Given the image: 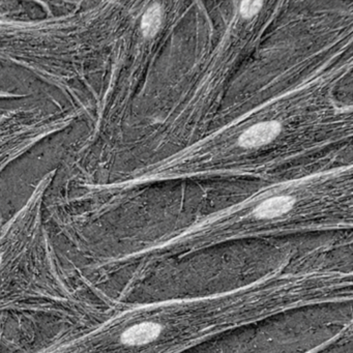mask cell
<instances>
[{"mask_svg": "<svg viewBox=\"0 0 353 353\" xmlns=\"http://www.w3.org/2000/svg\"><path fill=\"white\" fill-rule=\"evenodd\" d=\"M262 5H263L262 1H245V3H241V15L245 18L253 17L260 11Z\"/></svg>", "mask_w": 353, "mask_h": 353, "instance_id": "4", "label": "cell"}, {"mask_svg": "<svg viewBox=\"0 0 353 353\" xmlns=\"http://www.w3.org/2000/svg\"><path fill=\"white\" fill-rule=\"evenodd\" d=\"M1 262H3V260H1V256H0V265H1Z\"/></svg>", "mask_w": 353, "mask_h": 353, "instance_id": "5", "label": "cell"}, {"mask_svg": "<svg viewBox=\"0 0 353 353\" xmlns=\"http://www.w3.org/2000/svg\"><path fill=\"white\" fill-rule=\"evenodd\" d=\"M162 24V8L159 5L152 6L148 9L142 19V32L146 38H152L160 30Z\"/></svg>", "mask_w": 353, "mask_h": 353, "instance_id": "3", "label": "cell"}, {"mask_svg": "<svg viewBox=\"0 0 353 353\" xmlns=\"http://www.w3.org/2000/svg\"><path fill=\"white\" fill-rule=\"evenodd\" d=\"M281 125L276 121H266L253 125L239 138V144L243 148H258L272 142L278 137Z\"/></svg>", "mask_w": 353, "mask_h": 353, "instance_id": "2", "label": "cell"}, {"mask_svg": "<svg viewBox=\"0 0 353 353\" xmlns=\"http://www.w3.org/2000/svg\"><path fill=\"white\" fill-rule=\"evenodd\" d=\"M301 204L299 196L294 194H274L263 198L261 201L256 203L247 214L248 224H251L248 233L265 229L266 226L280 224L288 220L292 214L296 212L297 208Z\"/></svg>", "mask_w": 353, "mask_h": 353, "instance_id": "1", "label": "cell"}]
</instances>
